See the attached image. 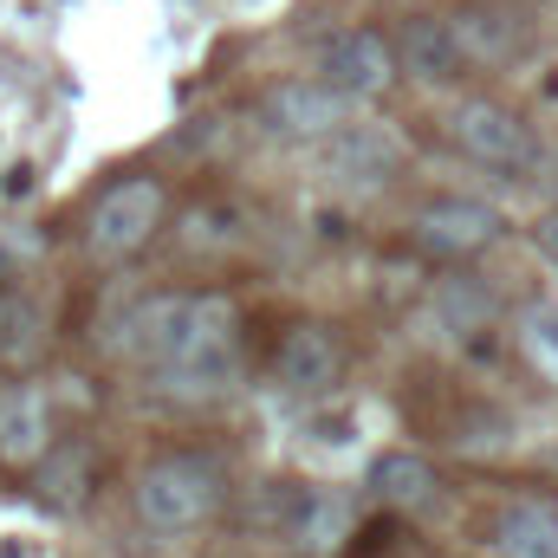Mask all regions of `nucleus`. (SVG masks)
<instances>
[{
	"instance_id": "9b49d317",
	"label": "nucleus",
	"mask_w": 558,
	"mask_h": 558,
	"mask_svg": "<svg viewBox=\"0 0 558 558\" xmlns=\"http://www.w3.org/2000/svg\"><path fill=\"white\" fill-rule=\"evenodd\" d=\"M494 553L500 558H558V507H546V500H513L494 520Z\"/></svg>"
},
{
	"instance_id": "0eeeda50",
	"label": "nucleus",
	"mask_w": 558,
	"mask_h": 558,
	"mask_svg": "<svg viewBox=\"0 0 558 558\" xmlns=\"http://www.w3.org/2000/svg\"><path fill=\"white\" fill-rule=\"evenodd\" d=\"M397 137L390 131H377V124H344L338 137H325L318 149V169L331 175V182H351V189H377L390 169H397Z\"/></svg>"
},
{
	"instance_id": "39448f33",
	"label": "nucleus",
	"mask_w": 558,
	"mask_h": 558,
	"mask_svg": "<svg viewBox=\"0 0 558 558\" xmlns=\"http://www.w3.org/2000/svg\"><path fill=\"white\" fill-rule=\"evenodd\" d=\"M390 78H397V52H390L377 33H338V39L318 52V85L338 92L344 105L390 92Z\"/></svg>"
},
{
	"instance_id": "f3484780",
	"label": "nucleus",
	"mask_w": 558,
	"mask_h": 558,
	"mask_svg": "<svg viewBox=\"0 0 558 558\" xmlns=\"http://www.w3.org/2000/svg\"><path fill=\"white\" fill-rule=\"evenodd\" d=\"M344 533H351V507H344L338 494H325V500H305V513H299V539H305L312 553H331Z\"/></svg>"
},
{
	"instance_id": "aec40b11",
	"label": "nucleus",
	"mask_w": 558,
	"mask_h": 558,
	"mask_svg": "<svg viewBox=\"0 0 558 558\" xmlns=\"http://www.w3.org/2000/svg\"><path fill=\"white\" fill-rule=\"evenodd\" d=\"M435 312H441L454 331H474V325L494 312V299H487L481 286H468V279H448V286H441V299H435Z\"/></svg>"
},
{
	"instance_id": "4468645a",
	"label": "nucleus",
	"mask_w": 558,
	"mask_h": 558,
	"mask_svg": "<svg viewBox=\"0 0 558 558\" xmlns=\"http://www.w3.org/2000/svg\"><path fill=\"white\" fill-rule=\"evenodd\" d=\"M520 351L546 384H558V305H526L520 312Z\"/></svg>"
},
{
	"instance_id": "f03ea898",
	"label": "nucleus",
	"mask_w": 558,
	"mask_h": 558,
	"mask_svg": "<svg viewBox=\"0 0 558 558\" xmlns=\"http://www.w3.org/2000/svg\"><path fill=\"white\" fill-rule=\"evenodd\" d=\"M137 507H143L149 526L189 533V526H202V520L221 507V468H215V461H195V454L156 461L137 481Z\"/></svg>"
},
{
	"instance_id": "423d86ee",
	"label": "nucleus",
	"mask_w": 558,
	"mask_h": 558,
	"mask_svg": "<svg viewBox=\"0 0 558 558\" xmlns=\"http://www.w3.org/2000/svg\"><path fill=\"white\" fill-rule=\"evenodd\" d=\"M494 234H500V215H494L487 202H461V195H448V202H428V208L416 215V241L428 247V254H448V260L481 254Z\"/></svg>"
},
{
	"instance_id": "f257e3e1",
	"label": "nucleus",
	"mask_w": 558,
	"mask_h": 558,
	"mask_svg": "<svg viewBox=\"0 0 558 558\" xmlns=\"http://www.w3.org/2000/svg\"><path fill=\"white\" fill-rule=\"evenodd\" d=\"M131 331H137L143 357L175 371V364H195V357L234 344V305L221 292H162L131 318Z\"/></svg>"
},
{
	"instance_id": "ddd939ff",
	"label": "nucleus",
	"mask_w": 558,
	"mask_h": 558,
	"mask_svg": "<svg viewBox=\"0 0 558 558\" xmlns=\"http://www.w3.org/2000/svg\"><path fill=\"white\" fill-rule=\"evenodd\" d=\"M371 487H377V500H390V507H428V500H435V468H428L422 454H410V448H397V454H377Z\"/></svg>"
},
{
	"instance_id": "20e7f679",
	"label": "nucleus",
	"mask_w": 558,
	"mask_h": 558,
	"mask_svg": "<svg viewBox=\"0 0 558 558\" xmlns=\"http://www.w3.org/2000/svg\"><path fill=\"white\" fill-rule=\"evenodd\" d=\"M448 137H454L461 156H474V162H487V169H526V162H533V131H526L507 105H487V98L461 105V111L448 118Z\"/></svg>"
},
{
	"instance_id": "412c9836",
	"label": "nucleus",
	"mask_w": 558,
	"mask_h": 558,
	"mask_svg": "<svg viewBox=\"0 0 558 558\" xmlns=\"http://www.w3.org/2000/svg\"><path fill=\"white\" fill-rule=\"evenodd\" d=\"M182 241H189L195 254H202V247H208V254H215V247H234V215H228V208H195V215L182 221Z\"/></svg>"
},
{
	"instance_id": "4be33fe9",
	"label": "nucleus",
	"mask_w": 558,
	"mask_h": 558,
	"mask_svg": "<svg viewBox=\"0 0 558 558\" xmlns=\"http://www.w3.org/2000/svg\"><path fill=\"white\" fill-rule=\"evenodd\" d=\"M533 241H539V254H546V260L558 267V208H553V215H539V228H533Z\"/></svg>"
},
{
	"instance_id": "1a4fd4ad",
	"label": "nucleus",
	"mask_w": 558,
	"mask_h": 558,
	"mask_svg": "<svg viewBox=\"0 0 558 558\" xmlns=\"http://www.w3.org/2000/svg\"><path fill=\"white\" fill-rule=\"evenodd\" d=\"M338 364H344V351H338V338H331L325 325H292L286 344H279V357H274L279 384L299 390V397H318V390L338 377Z\"/></svg>"
},
{
	"instance_id": "6ab92c4d",
	"label": "nucleus",
	"mask_w": 558,
	"mask_h": 558,
	"mask_svg": "<svg viewBox=\"0 0 558 558\" xmlns=\"http://www.w3.org/2000/svg\"><path fill=\"white\" fill-rule=\"evenodd\" d=\"M33 344H39V312L20 305V299H7L0 305V364H26Z\"/></svg>"
},
{
	"instance_id": "6e6552de",
	"label": "nucleus",
	"mask_w": 558,
	"mask_h": 558,
	"mask_svg": "<svg viewBox=\"0 0 558 558\" xmlns=\"http://www.w3.org/2000/svg\"><path fill=\"white\" fill-rule=\"evenodd\" d=\"M344 111H351V105H344L338 92H325V85H279L260 118H267L274 137L312 143V137H338V131H344Z\"/></svg>"
},
{
	"instance_id": "f8f14e48",
	"label": "nucleus",
	"mask_w": 558,
	"mask_h": 558,
	"mask_svg": "<svg viewBox=\"0 0 558 558\" xmlns=\"http://www.w3.org/2000/svg\"><path fill=\"white\" fill-rule=\"evenodd\" d=\"M39 454H46V403H39V390L13 384V390H0V461L26 468Z\"/></svg>"
},
{
	"instance_id": "9d476101",
	"label": "nucleus",
	"mask_w": 558,
	"mask_h": 558,
	"mask_svg": "<svg viewBox=\"0 0 558 558\" xmlns=\"http://www.w3.org/2000/svg\"><path fill=\"white\" fill-rule=\"evenodd\" d=\"M397 59L416 72L422 85H448L461 65H468V52H461V39H454V20H403V46H397Z\"/></svg>"
},
{
	"instance_id": "a211bd4d",
	"label": "nucleus",
	"mask_w": 558,
	"mask_h": 558,
	"mask_svg": "<svg viewBox=\"0 0 558 558\" xmlns=\"http://www.w3.org/2000/svg\"><path fill=\"white\" fill-rule=\"evenodd\" d=\"M454 39H461V52H468V59H500V52L513 46V26H507L500 13H461Z\"/></svg>"
},
{
	"instance_id": "7ed1b4c3",
	"label": "nucleus",
	"mask_w": 558,
	"mask_h": 558,
	"mask_svg": "<svg viewBox=\"0 0 558 558\" xmlns=\"http://www.w3.org/2000/svg\"><path fill=\"white\" fill-rule=\"evenodd\" d=\"M156 221H162V189H156L149 175L118 182V189L98 202V215H92V254H98V260H124V254H137Z\"/></svg>"
},
{
	"instance_id": "2eb2a0df",
	"label": "nucleus",
	"mask_w": 558,
	"mask_h": 558,
	"mask_svg": "<svg viewBox=\"0 0 558 558\" xmlns=\"http://www.w3.org/2000/svg\"><path fill=\"white\" fill-rule=\"evenodd\" d=\"M85 474H92V454H85V448L46 454V474H39V500H46V507H78V500H85Z\"/></svg>"
},
{
	"instance_id": "dca6fc26",
	"label": "nucleus",
	"mask_w": 558,
	"mask_h": 558,
	"mask_svg": "<svg viewBox=\"0 0 558 558\" xmlns=\"http://www.w3.org/2000/svg\"><path fill=\"white\" fill-rule=\"evenodd\" d=\"M169 384H175L182 397H221V390L234 384V344H228V351H208V357H195V364H175Z\"/></svg>"
}]
</instances>
